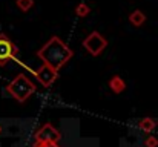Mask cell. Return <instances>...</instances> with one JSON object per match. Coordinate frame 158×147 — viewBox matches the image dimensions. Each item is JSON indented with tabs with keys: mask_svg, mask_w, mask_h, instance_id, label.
<instances>
[{
	"mask_svg": "<svg viewBox=\"0 0 158 147\" xmlns=\"http://www.w3.org/2000/svg\"><path fill=\"white\" fill-rule=\"evenodd\" d=\"M72 55H74L72 49L69 48V46H66L61 42V39H58L55 35L51 37L49 42L43 48H40V51L37 52V57L42 58L43 63L49 64L55 71H58L60 67H63L72 58Z\"/></svg>",
	"mask_w": 158,
	"mask_h": 147,
	"instance_id": "cell-1",
	"label": "cell"
},
{
	"mask_svg": "<svg viewBox=\"0 0 158 147\" xmlns=\"http://www.w3.org/2000/svg\"><path fill=\"white\" fill-rule=\"evenodd\" d=\"M6 91L9 92L11 97L17 100L19 103H25L29 95H32L35 92V84L23 74H19L6 88Z\"/></svg>",
	"mask_w": 158,
	"mask_h": 147,
	"instance_id": "cell-2",
	"label": "cell"
},
{
	"mask_svg": "<svg viewBox=\"0 0 158 147\" xmlns=\"http://www.w3.org/2000/svg\"><path fill=\"white\" fill-rule=\"evenodd\" d=\"M83 46L88 51V54H91V55H94V57H98L106 49V46H107V40H106L100 32L94 31V32H91V34L83 40Z\"/></svg>",
	"mask_w": 158,
	"mask_h": 147,
	"instance_id": "cell-3",
	"label": "cell"
},
{
	"mask_svg": "<svg viewBox=\"0 0 158 147\" xmlns=\"http://www.w3.org/2000/svg\"><path fill=\"white\" fill-rule=\"evenodd\" d=\"M19 48L11 42V39L5 34H0V66H5L8 61L15 60Z\"/></svg>",
	"mask_w": 158,
	"mask_h": 147,
	"instance_id": "cell-4",
	"label": "cell"
},
{
	"mask_svg": "<svg viewBox=\"0 0 158 147\" xmlns=\"http://www.w3.org/2000/svg\"><path fill=\"white\" fill-rule=\"evenodd\" d=\"M34 75H35V78L42 83V86L49 88L54 81L58 78V71H55L49 64L43 63L40 67H37V69L34 71Z\"/></svg>",
	"mask_w": 158,
	"mask_h": 147,
	"instance_id": "cell-5",
	"label": "cell"
},
{
	"mask_svg": "<svg viewBox=\"0 0 158 147\" xmlns=\"http://www.w3.org/2000/svg\"><path fill=\"white\" fill-rule=\"evenodd\" d=\"M58 140H60V132L49 123L43 124L35 132V143H40V141H54V143H57Z\"/></svg>",
	"mask_w": 158,
	"mask_h": 147,
	"instance_id": "cell-6",
	"label": "cell"
},
{
	"mask_svg": "<svg viewBox=\"0 0 158 147\" xmlns=\"http://www.w3.org/2000/svg\"><path fill=\"white\" fill-rule=\"evenodd\" d=\"M146 20H148L146 14H144L143 11H140V9H135V11H132V12L129 14V22H131V25L135 26V28L143 26V25L146 23Z\"/></svg>",
	"mask_w": 158,
	"mask_h": 147,
	"instance_id": "cell-7",
	"label": "cell"
},
{
	"mask_svg": "<svg viewBox=\"0 0 158 147\" xmlns=\"http://www.w3.org/2000/svg\"><path fill=\"white\" fill-rule=\"evenodd\" d=\"M109 88H110V91L114 92V94H121V92H124V89H126V83L123 81V78L121 77H118V75H114L110 80H109Z\"/></svg>",
	"mask_w": 158,
	"mask_h": 147,
	"instance_id": "cell-8",
	"label": "cell"
},
{
	"mask_svg": "<svg viewBox=\"0 0 158 147\" xmlns=\"http://www.w3.org/2000/svg\"><path fill=\"white\" fill-rule=\"evenodd\" d=\"M138 126H140V129H141L143 132L151 133V132L155 129V126H157V124H155V121H154L152 118H149V116H148V118H143V120L138 123Z\"/></svg>",
	"mask_w": 158,
	"mask_h": 147,
	"instance_id": "cell-9",
	"label": "cell"
},
{
	"mask_svg": "<svg viewBox=\"0 0 158 147\" xmlns=\"http://www.w3.org/2000/svg\"><path fill=\"white\" fill-rule=\"evenodd\" d=\"M89 12H91V8H89V5L85 3V2H81V3H78V5L75 6V15H77V17H88Z\"/></svg>",
	"mask_w": 158,
	"mask_h": 147,
	"instance_id": "cell-10",
	"label": "cell"
},
{
	"mask_svg": "<svg viewBox=\"0 0 158 147\" xmlns=\"http://www.w3.org/2000/svg\"><path fill=\"white\" fill-rule=\"evenodd\" d=\"M15 5L20 11L28 12L32 6H34V0H15Z\"/></svg>",
	"mask_w": 158,
	"mask_h": 147,
	"instance_id": "cell-11",
	"label": "cell"
},
{
	"mask_svg": "<svg viewBox=\"0 0 158 147\" xmlns=\"http://www.w3.org/2000/svg\"><path fill=\"white\" fill-rule=\"evenodd\" d=\"M144 146L146 147H158V138H155V137H148L146 141H144Z\"/></svg>",
	"mask_w": 158,
	"mask_h": 147,
	"instance_id": "cell-12",
	"label": "cell"
},
{
	"mask_svg": "<svg viewBox=\"0 0 158 147\" xmlns=\"http://www.w3.org/2000/svg\"><path fill=\"white\" fill-rule=\"evenodd\" d=\"M34 147H60L57 143L54 141H40V143H35Z\"/></svg>",
	"mask_w": 158,
	"mask_h": 147,
	"instance_id": "cell-13",
	"label": "cell"
},
{
	"mask_svg": "<svg viewBox=\"0 0 158 147\" xmlns=\"http://www.w3.org/2000/svg\"><path fill=\"white\" fill-rule=\"evenodd\" d=\"M0 132H2V126H0Z\"/></svg>",
	"mask_w": 158,
	"mask_h": 147,
	"instance_id": "cell-14",
	"label": "cell"
},
{
	"mask_svg": "<svg viewBox=\"0 0 158 147\" xmlns=\"http://www.w3.org/2000/svg\"><path fill=\"white\" fill-rule=\"evenodd\" d=\"M157 126H158V121H157Z\"/></svg>",
	"mask_w": 158,
	"mask_h": 147,
	"instance_id": "cell-15",
	"label": "cell"
}]
</instances>
